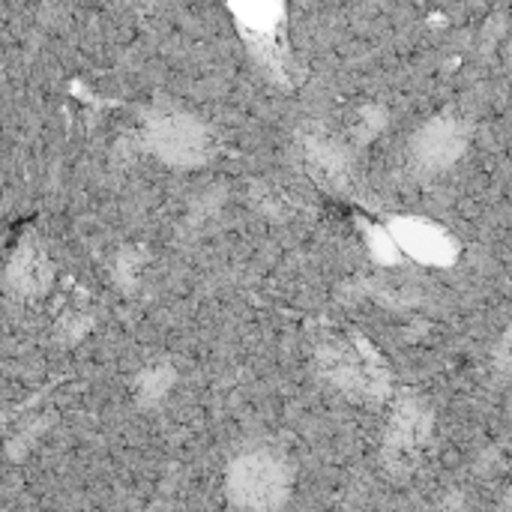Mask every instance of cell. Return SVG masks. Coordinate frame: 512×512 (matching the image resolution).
Wrapping results in <instances>:
<instances>
[{
	"instance_id": "cell-1",
	"label": "cell",
	"mask_w": 512,
	"mask_h": 512,
	"mask_svg": "<svg viewBox=\"0 0 512 512\" xmlns=\"http://www.w3.org/2000/svg\"><path fill=\"white\" fill-rule=\"evenodd\" d=\"M225 486L240 512H279L291 495V468L276 450L255 447L231 462Z\"/></svg>"
},
{
	"instance_id": "cell-2",
	"label": "cell",
	"mask_w": 512,
	"mask_h": 512,
	"mask_svg": "<svg viewBox=\"0 0 512 512\" xmlns=\"http://www.w3.org/2000/svg\"><path fill=\"white\" fill-rule=\"evenodd\" d=\"M147 150L174 168H198L213 153V135L204 120L186 111H162L144 123Z\"/></svg>"
},
{
	"instance_id": "cell-3",
	"label": "cell",
	"mask_w": 512,
	"mask_h": 512,
	"mask_svg": "<svg viewBox=\"0 0 512 512\" xmlns=\"http://www.w3.org/2000/svg\"><path fill=\"white\" fill-rule=\"evenodd\" d=\"M318 372L339 390L354 396H381L387 387V375L381 369L378 354L369 345H327L318 354Z\"/></svg>"
},
{
	"instance_id": "cell-4",
	"label": "cell",
	"mask_w": 512,
	"mask_h": 512,
	"mask_svg": "<svg viewBox=\"0 0 512 512\" xmlns=\"http://www.w3.org/2000/svg\"><path fill=\"white\" fill-rule=\"evenodd\" d=\"M468 147V126L456 114H441L423 123L411 138V159L420 171H447Z\"/></svg>"
},
{
	"instance_id": "cell-5",
	"label": "cell",
	"mask_w": 512,
	"mask_h": 512,
	"mask_svg": "<svg viewBox=\"0 0 512 512\" xmlns=\"http://www.w3.org/2000/svg\"><path fill=\"white\" fill-rule=\"evenodd\" d=\"M432 432V414L420 399H402L390 417L384 438V459L393 471H411Z\"/></svg>"
},
{
	"instance_id": "cell-6",
	"label": "cell",
	"mask_w": 512,
	"mask_h": 512,
	"mask_svg": "<svg viewBox=\"0 0 512 512\" xmlns=\"http://www.w3.org/2000/svg\"><path fill=\"white\" fill-rule=\"evenodd\" d=\"M390 234L399 243V249L408 252L414 261L435 264V267H447L456 258L453 237L444 228H438V225H432L426 219H396L390 225Z\"/></svg>"
},
{
	"instance_id": "cell-7",
	"label": "cell",
	"mask_w": 512,
	"mask_h": 512,
	"mask_svg": "<svg viewBox=\"0 0 512 512\" xmlns=\"http://www.w3.org/2000/svg\"><path fill=\"white\" fill-rule=\"evenodd\" d=\"M303 162L309 174L327 186V189H345L351 180V162L342 144L324 135H306L303 138Z\"/></svg>"
},
{
	"instance_id": "cell-8",
	"label": "cell",
	"mask_w": 512,
	"mask_h": 512,
	"mask_svg": "<svg viewBox=\"0 0 512 512\" xmlns=\"http://www.w3.org/2000/svg\"><path fill=\"white\" fill-rule=\"evenodd\" d=\"M51 282V264L45 252L33 243H21L6 264V285L18 297H36Z\"/></svg>"
},
{
	"instance_id": "cell-9",
	"label": "cell",
	"mask_w": 512,
	"mask_h": 512,
	"mask_svg": "<svg viewBox=\"0 0 512 512\" xmlns=\"http://www.w3.org/2000/svg\"><path fill=\"white\" fill-rule=\"evenodd\" d=\"M174 381V369L165 366V363H156V366H147L138 378V399L141 402H156L168 393Z\"/></svg>"
},
{
	"instance_id": "cell-10",
	"label": "cell",
	"mask_w": 512,
	"mask_h": 512,
	"mask_svg": "<svg viewBox=\"0 0 512 512\" xmlns=\"http://www.w3.org/2000/svg\"><path fill=\"white\" fill-rule=\"evenodd\" d=\"M495 366H498L504 375H512V324L507 327V333L501 336L498 348H495Z\"/></svg>"
},
{
	"instance_id": "cell-11",
	"label": "cell",
	"mask_w": 512,
	"mask_h": 512,
	"mask_svg": "<svg viewBox=\"0 0 512 512\" xmlns=\"http://www.w3.org/2000/svg\"><path fill=\"white\" fill-rule=\"evenodd\" d=\"M381 126H384V111H381V108H366V111H363V120L357 123V135H360V138H369V135H375Z\"/></svg>"
}]
</instances>
